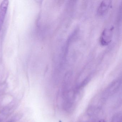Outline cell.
I'll list each match as a JSON object with an SVG mask.
<instances>
[{"label":"cell","instance_id":"obj_1","mask_svg":"<svg viewBox=\"0 0 122 122\" xmlns=\"http://www.w3.org/2000/svg\"><path fill=\"white\" fill-rule=\"evenodd\" d=\"M121 81L118 80L113 81L105 89L101 96L103 102L115 94L120 89L121 86Z\"/></svg>","mask_w":122,"mask_h":122},{"label":"cell","instance_id":"obj_3","mask_svg":"<svg viewBox=\"0 0 122 122\" xmlns=\"http://www.w3.org/2000/svg\"><path fill=\"white\" fill-rule=\"evenodd\" d=\"M111 5V1L110 0L103 1L101 3L98 10V13L100 15H104L107 11Z\"/></svg>","mask_w":122,"mask_h":122},{"label":"cell","instance_id":"obj_2","mask_svg":"<svg viewBox=\"0 0 122 122\" xmlns=\"http://www.w3.org/2000/svg\"><path fill=\"white\" fill-rule=\"evenodd\" d=\"M8 5V1L5 0L0 5V29L2 28L4 22Z\"/></svg>","mask_w":122,"mask_h":122},{"label":"cell","instance_id":"obj_4","mask_svg":"<svg viewBox=\"0 0 122 122\" xmlns=\"http://www.w3.org/2000/svg\"><path fill=\"white\" fill-rule=\"evenodd\" d=\"M111 31L109 30H106L102 34L101 43L103 45H107L110 41L111 36Z\"/></svg>","mask_w":122,"mask_h":122},{"label":"cell","instance_id":"obj_5","mask_svg":"<svg viewBox=\"0 0 122 122\" xmlns=\"http://www.w3.org/2000/svg\"><path fill=\"white\" fill-rule=\"evenodd\" d=\"M122 118L121 113H117L113 116L111 122H122Z\"/></svg>","mask_w":122,"mask_h":122},{"label":"cell","instance_id":"obj_6","mask_svg":"<svg viewBox=\"0 0 122 122\" xmlns=\"http://www.w3.org/2000/svg\"><path fill=\"white\" fill-rule=\"evenodd\" d=\"M97 122H105V121L103 120H100L98 121Z\"/></svg>","mask_w":122,"mask_h":122}]
</instances>
